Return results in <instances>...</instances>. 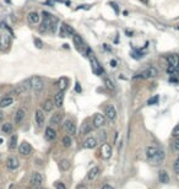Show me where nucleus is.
Here are the masks:
<instances>
[{"label":"nucleus","mask_w":179,"mask_h":189,"mask_svg":"<svg viewBox=\"0 0 179 189\" xmlns=\"http://www.w3.org/2000/svg\"><path fill=\"white\" fill-rule=\"evenodd\" d=\"M102 189H114L112 185H108V184H106V185H103V188Z\"/></svg>","instance_id":"de8ad7c7"},{"label":"nucleus","mask_w":179,"mask_h":189,"mask_svg":"<svg viewBox=\"0 0 179 189\" xmlns=\"http://www.w3.org/2000/svg\"><path fill=\"white\" fill-rule=\"evenodd\" d=\"M31 86L35 92H41L44 87V81L39 76H32L31 77Z\"/></svg>","instance_id":"20e7f679"},{"label":"nucleus","mask_w":179,"mask_h":189,"mask_svg":"<svg viewBox=\"0 0 179 189\" xmlns=\"http://www.w3.org/2000/svg\"><path fill=\"white\" fill-rule=\"evenodd\" d=\"M55 188H57V189H66V187H65L63 183H60V182H57V183H55Z\"/></svg>","instance_id":"79ce46f5"},{"label":"nucleus","mask_w":179,"mask_h":189,"mask_svg":"<svg viewBox=\"0 0 179 189\" xmlns=\"http://www.w3.org/2000/svg\"><path fill=\"white\" fill-rule=\"evenodd\" d=\"M158 151H159V149H158L157 146H153V145L147 146V147H146V156H147V158H148V160L152 158Z\"/></svg>","instance_id":"5701e85b"},{"label":"nucleus","mask_w":179,"mask_h":189,"mask_svg":"<svg viewBox=\"0 0 179 189\" xmlns=\"http://www.w3.org/2000/svg\"><path fill=\"white\" fill-rule=\"evenodd\" d=\"M72 42H74V44H75V47H76V49H77V50H80V52H82V50H83L85 44H83L82 38H81L79 35H74V36H72Z\"/></svg>","instance_id":"4468645a"},{"label":"nucleus","mask_w":179,"mask_h":189,"mask_svg":"<svg viewBox=\"0 0 179 189\" xmlns=\"http://www.w3.org/2000/svg\"><path fill=\"white\" fill-rule=\"evenodd\" d=\"M172 136L179 138V124H177V125L174 127V129L172 130Z\"/></svg>","instance_id":"e433bc0d"},{"label":"nucleus","mask_w":179,"mask_h":189,"mask_svg":"<svg viewBox=\"0 0 179 189\" xmlns=\"http://www.w3.org/2000/svg\"><path fill=\"white\" fill-rule=\"evenodd\" d=\"M44 138H46L48 141H53V140H55V138H57V132H55L52 127H48V128H46Z\"/></svg>","instance_id":"dca6fc26"},{"label":"nucleus","mask_w":179,"mask_h":189,"mask_svg":"<svg viewBox=\"0 0 179 189\" xmlns=\"http://www.w3.org/2000/svg\"><path fill=\"white\" fill-rule=\"evenodd\" d=\"M106 118H108L109 120H114L115 118H117V109H115V107L113 106V105H109V106H107L106 107Z\"/></svg>","instance_id":"423d86ee"},{"label":"nucleus","mask_w":179,"mask_h":189,"mask_svg":"<svg viewBox=\"0 0 179 189\" xmlns=\"http://www.w3.org/2000/svg\"><path fill=\"white\" fill-rule=\"evenodd\" d=\"M157 102H158V96H157V94H156V96H153L152 98H150V100H148L147 105H150V106H151V105H156Z\"/></svg>","instance_id":"58836bf2"},{"label":"nucleus","mask_w":179,"mask_h":189,"mask_svg":"<svg viewBox=\"0 0 179 189\" xmlns=\"http://www.w3.org/2000/svg\"><path fill=\"white\" fill-rule=\"evenodd\" d=\"M167 61H168L169 66H174L175 68L179 64V55H177V54H169V55H167Z\"/></svg>","instance_id":"aec40b11"},{"label":"nucleus","mask_w":179,"mask_h":189,"mask_svg":"<svg viewBox=\"0 0 179 189\" xmlns=\"http://www.w3.org/2000/svg\"><path fill=\"white\" fill-rule=\"evenodd\" d=\"M104 85H106V87L108 88V90H114L115 88V86H114V83H113V81L111 80V79H108V77H106L104 79Z\"/></svg>","instance_id":"2f4dec72"},{"label":"nucleus","mask_w":179,"mask_h":189,"mask_svg":"<svg viewBox=\"0 0 179 189\" xmlns=\"http://www.w3.org/2000/svg\"><path fill=\"white\" fill-rule=\"evenodd\" d=\"M174 171H175V173H178L179 174V157L175 160V162H174Z\"/></svg>","instance_id":"a19ab883"},{"label":"nucleus","mask_w":179,"mask_h":189,"mask_svg":"<svg viewBox=\"0 0 179 189\" xmlns=\"http://www.w3.org/2000/svg\"><path fill=\"white\" fill-rule=\"evenodd\" d=\"M96 146H97V140L95 138H87L83 143L85 149H95Z\"/></svg>","instance_id":"4be33fe9"},{"label":"nucleus","mask_w":179,"mask_h":189,"mask_svg":"<svg viewBox=\"0 0 179 189\" xmlns=\"http://www.w3.org/2000/svg\"><path fill=\"white\" fill-rule=\"evenodd\" d=\"M0 46H2L3 48H6L9 46V36L3 35L2 37H0Z\"/></svg>","instance_id":"c756f323"},{"label":"nucleus","mask_w":179,"mask_h":189,"mask_svg":"<svg viewBox=\"0 0 179 189\" xmlns=\"http://www.w3.org/2000/svg\"><path fill=\"white\" fill-rule=\"evenodd\" d=\"M3 119H4V113L0 112V122H3Z\"/></svg>","instance_id":"09e8293b"},{"label":"nucleus","mask_w":179,"mask_h":189,"mask_svg":"<svg viewBox=\"0 0 179 189\" xmlns=\"http://www.w3.org/2000/svg\"><path fill=\"white\" fill-rule=\"evenodd\" d=\"M14 102V98L11 96H5L0 100V108H6L9 106H11Z\"/></svg>","instance_id":"412c9836"},{"label":"nucleus","mask_w":179,"mask_h":189,"mask_svg":"<svg viewBox=\"0 0 179 189\" xmlns=\"http://www.w3.org/2000/svg\"><path fill=\"white\" fill-rule=\"evenodd\" d=\"M2 130L5 133V134H11L13 130H14V127L11 123H4L3 127H2Z\"/></svg>","instance_id":"cd10ccee"},{"label":"nucleus","mask_w":179,"mask_h":189,"mask_svg":"<svg viewBox=\"0 0 179 189\" xmlns=\"http://www.w3.org/2000/svg\"><path fill=\"white\" fill-rule=\"evenodd\" d=\"M93 125L96 128H102L106 125V117L101 113H96L93 117Z\"/></svg>","instance_id":"39448f33"},{"label":"nucleus","mask_w":179,"mask_h":189,"mask_svg":"<svg viewBox=\"0 0 179 189\" xmlns=\"http://www.w3.org/2000/svg\"><path fill=\"white\" fill-rule=\"evenodd\" d=\"M68 85H69V80H68L66 77H60V79H59V81H58V87H59L60 91H64V90L68 87Z\"/></svg>","instance_id":"bb28decb"},{"label":"nucleus","mask_w":179,"mask_h":189,"mask_svg":"<svg viewBox=\"0 0 179 189\" xmlns=\"http://www.w3.org/2000/svg\"><path fill=\"white\" fill-rule=\"evenodd\" d=\"M27 20H28L30 24L36 25V24H38V22L41 21V16H39L38 13H36V11H31V13H28V15H27Z\"/></svg>","instance_id":"2eb2a0df"},{"label":"nucleus","mask_w":179,"mask_h":189,"mask_svg":"<svg viewBox=\"0 0 179 189\" xmlns=\"http://www.w3.org/2000/svg\"><path fill=\"white\" fill-rule=\"evenodd\" d=\"M75 90H76L77 92H81V87H80V83H79V82H76V86H75Z\"/></svg>","instance_id":"c03bdc74"},{"label":"nucleus","mask_w":179,"mask_h":189,"mask_svg":"<svg viewBox=\"0 0 179 189\" xmlns=\"http://www.w3.org/2000/svg\"><path fill=\"white\" fill-rule=\"evenodd\" d=\"M158 179H159V182H161V183H163V184L169 183V176H168V173H167L166 171H159Z\"/></svg>","instance_id":"a878e982"},{"label":"nucleus","mask_w":179,"mask_h":189,"mask_svg":"<svg viewBox=\"0 0 179 189\" xmlns=\"http://www.w3.org/2000/svg\"><path fill=\"white\" fill-rule=\"evenodd\" d=\"M53 102H54V106H55L57 108L63 107V103H64V92H63V91H59V92L55 94L54 98H53Z\"/></svg>","instance_id":"9b49d317"},{"label":"nucleus","mask_w":179,"mask_h":189,"mask_svg":"<svg viewBox=\"0 0 179 189\" xmlns=\"http://www.w3.org/2000/svg\"><path fill=\"white\" fill-rule=\"evenodd\" d=\"M60 168H61L63 171H68V169L70 168L69 161H68V160H61V161H60Z\"/></svg>","instance_id":"f704fd0d"},{"label":"nucleus","mask_w":179,"mask_h":189,"mask_svg":"<svg viewBox=\"0 0 179 189\" xmlns=\"http://www.w3.org/2000/svg\"><path fill=\"white\" fill-rule=\"evenodd\" d=\"M63 144H64L65 147H69V146L71 145V139H70V136H64V138H63Z\"/></svg>","instance_id":"c9c22d12"},{"label":"nucleus","mask_w":179,"mask_h":189,"mask_svg":"<svg viewBox=\"0 0 179 189\" xmlns=\"http://www.w3.org/2000/svg\"><path fill=\"white\" fill-rule=\"evenodd\" d=\"M42 182H43L42 174L38 173V172H33L32 176H31V184H32L33 187H39V185L42 184Z\"/></svg>","instance_id":"1a4fd4ad"},{"label":"nucleus","mask_w":179,"mask_h":189,"mask_svg":"<svg viewBox=\"0 0 179 189\" xmlns=\"http://www.w3.org/2000/svg\"><path fill=\"white\" fill-rule=\"evenodd\" d=\"M178 72H179V71H178L174 66H168V68H167V74H168L169 76H177Z\"/></svg>","instance_id":"473e14b6"},{"label":"nucleus","mask_w":179,"mask_h":189,"mask_svg":"<svg viewBox=\"0 0 179 189\" xmlns=\"http://www.w3.org/2000/svg\"><path fill=\"white\" fill-rule=\"evenodd\" d=\"M64 129L70 134V135H74L75 133H76V127H75V124H74V122L71 120V119H66L65 122H64Z\"/></svg>","instance_id":"9d476101"},{"label":"nucleus","mask_w":179,"mask_h":189,"mask_svg":"<svg viewBox=\"0 0 179 189\" xmlns=\"http://www.w3.org/2000/svg\"><path fill=\"white\" fill-rule=\"evenodd\" d=\"M19 151H20V154H21V155L27 156V155H30V154H31L32 147H31V145H30L27 141H24V143H21V144H20V146H19Z\"/></svg>","instance_id":"f8f14e48"},{"label":"nucleus","mask_w":179,"mask_h":189,"mask_svg":"<svg viewBox=\"0 0 179 189\" xmlns=\"http://www.w3.org/2000/svg\"><path fill=\"white\" fill-rule=\"evenodd\" d=\"M53 107H54V102H53V100H50V98L46 100V101L42 103V109H43L44 112H50V111L53 109Z\"/></svg>","instance_id":"393cba45"},{"label":"nucleus","mask_w":179,"mask_h":189,"mask_svg":"<svg viewBox=\"0 0 179 189\" xmlns=\"http://www.w3.org/2000/svg\"><path fill=\"white\" fill-rule=\"evenodd\" d=\"M30 90H32L31 79H26V80H24L20 85H17V87L14 90L13 93H16V94H25V93H27Z\"/></svg>","instance_id":"7ed1b4c3"},{"label":"nucleus","mask_w":179,"mask_h":189,"mask_svg":"<svg viewBox=\"0 0 179 189\" xmlns=\"http://www.w3.org/2000/svg\"><path fill=\"white\" fill-rule=\"evenodd\" d=\"M100 173V168L98 167H92L87 173V180H93Z\"/></svg>","instance_id":"b1692460"},{"label":"nucleus","mask_w":179,"mask_h":189,"mask_svg":"<svg viewBox=\"0 0 179 189\" xmlns=\"http://www.w3.org/2000/svg\"><path fill=\"white\" fill-rule=\"evenodd\" d=\"M111 66H112V68H115V66H117V61H115L114 59L111 60Z\"/></svg>","instance_id":"49530a36"},{"label":"nucleus","mask_w":179,"mask_h":189,"mask_svg":"<svg viewBox=\"0 0 179 189\" xmlns=\"http://www.w3.org/2000/svg\"><path fill=\"white\" fill-rule=\"evenodd\" d=\"M64 27H65V31H66V36L69 37V36H74L75 33H74V28L70 26V25H68V24H64Z\"/></svg>","instance_id":"72a5a7b5"},{"label":"nucleus","mask_w":179,"mask_h":189,"mask_svg":"<svg viewBox=\"0 0 179 189\" xmlns=\"http://www.w3.org/2000/svg\"><path fill=\"white\" fill-rule=\"evenodd\" d=\"M16 146H17V135H13L9 141V147L11 150H14V149H16Z\"/></svg>","instance_id":"c85d7f7f"},{"label":"nucleus","mask_w":179,"mask_h":189,"mask_svg":"<svg viewBox=\"0 0 179 189\" xmlns=\"http://www.w3.org/2000/svg\"><path fill=\"white\" fill-rule=\"evenodd\" d=\"M33 42H35V46H36L37 48H39V49H41V48H43V42H42L39 38H35V39H33Z\"/></svg>","instance_id":"4c0bfd02"},{"label":"nucleus","mask_w":179,"mask_h":189,"mask_svg":"<svg viewBox=\"0 0 179 189\" xmlns=\"http://www.w3.org/2000/svg\"><path fill=\"white\" fill-rule=\"evenodd\" d=\"M61 120H63V113L57 112V113H54V114L50 117L49 123H50L52 125H59V124L61 123Z\"/></svg>","instance_id":"a211bd4d"},{"label":"nucleus","mask_w":179,"mask_h":189,"mask_svg":"<svg viewBox=\"0 0 179 189\" xmlns=\"http://www.w3.org/2000/svg\"><path fill=\"white\" fill-rule=\"evenodd\" d=\"M25 117H26V112H25V109L19 108V109L16 111V113H15V123H16V124L22 123V120L25 119Z\"/></svg>","instance_id":"6ab92c4d"},{"label":"nucleus","mask_w":179,"mask_h":189,"mask_svg":"<svg viewBox=\"0 0 179 189\" xmlns=\"http://www.w3.org/2000/svg\"><path fill=\"white\" fill-rule=\"evenodd\" d=\"M35 118H36V123L38 127H43L44 124V120H46V117L43 114V112L41 109H37L36 113H35Z\"/></svg>","instance_id":"f3484780"},{"label":"nucleus","mask_w":179,"mask_h":189,"mask_svg":"<svg viewBox=\"0 0 179 189\" xmlns=\"http://www.w3.org/2000/svg\"><path fill=\"white\" fill-rule=\"evenodd\" d=\"M76 189H87V187H86V185H85V184H79V185H77V188H76Z\"/></svg>","instance_id":"a18cd8bd"},{"label":"nucleus","mask_w":179,"mask_h":189,"mask_svg":"<svg viewBox=\"0 0 179 189\" xmlns=\"http://www.w3.org/2000/svg\"><path fill=\"white\" fill-rule=\"evenodd\" d=\"M87 57H88V59H90V63H91V68H92V70H93V72H95V74L101 75V74H103V72H104V71H103V68L100 65V63H98L97 58L95 57V54L92 53V50H91V49H87Z\"/></svg>","instance_id":"f257e3e1"},{"label":"nucleus","mask_w":179,"mask_h":189,"mask_svg":"<svg viewBox=\"0 0 179 189\" xmlns=\"http://www.w3.org/2000/svg\"><path fill=\"white\" fill-rule=\"evenodd\" d=\"M60 37H68L66 36V31H65V27H64V24H61L60 25Z\"/></svg>","instance_id":"ea45409f"},{"label":"nucleus","mask_w":179,"mask_h":189,"mask_svg":"<svg viewBox=\"0 0 179 189\" xmlns=\"http://www.w3.org/2000/svg\"><path fill=\"white\" fill-rule=\"evenodd\" d=\"M92 130V127L90 125V124H87V123H85V124H82V127H81V134H88Z\"/></svg>","instance_id":"7c9ffc66"},{"label":"nucleus","mask_w":179,"mask_h":189,"mask_svg":"<svg viewBox=\"0 0 179 189\" xmlns=\"http://www.w3.org/2000/svg\"><path fill=\"white\" fill-rule=\"evenodd\" d=\"M6 166H8V168L9 169H17L19 168V166H20V161L17 160V157H15V156H10L9 158H8V161H6Z\"/></svg>","instance_id":"6e6552de"},{"label":"nucleus","mask_w":179,"mask_h":189,"mask_svg":"<svg viewBox=\"0 0 179 189\" xmlns=\"http://www.w3.org/2000/svg\"><path fill=\"white\" fill-rule=\"evenodd\" d=\"M164 160V152L162 151V150H159L152 158H150V162L152 163V165H155V166H157V165H159L162 161Z\"/></svg>","instance_id":"ddd939ff"},{"label":"nucleus","mask_w":179,"mask_h":189,"mask_svg":"<svg viewBox=\"0 0 179 189\" xmlns=\"http://www.w3.org/2000/svg\"><path fill=\"white\" fill-rule=\"evenodd\" d=\"M157 75H158V70L155 66L150 65L146 69H144L142 71H140L139 74H136L134 76V79H151V77H156Z\"/></svg>","instance_id":"f03ea898"},{"label":"nucleus","mask_w":179,"mask_h":189,"mask_svg":"<svg viewBox=\"0 0 179 189\" xmlns=\"http://www.w3.org/2000/svg\"><path fill=\"white\" fill-rule=\"evenodd\" d=\"M175 147H177V149H179V138L175 140Z\"/></svg>","instance_id":"8fccbe9b"},{"label":"nucleus","mask_w":179,"mask_h":189,"mask_svg":"<svg viewBox=\"0 0 179 189\" xmlns=\"http://www.w3.org/2000/svg\"><path fill=\"white\" fill-rule=\"evenodd\" d=\"M101 155L104 160H108L112 156V146L107 143H103V145L101 147Z\"/></svg>","instance_id":"0eeeda50"},{"label":"nucleus","mask_w":179,"mask_h":189,"mask_svg":"<svg viewBox=\"0 0 179 189\" xmlns=\"http://www.w3.org/2000/svg\"><path fill=\"white\" fill-rule=\"evenodd\" d=\"M111 6L114 9V11H115L117 14H119V9H118V5H117L115 3H111Z\"/></svg>","instance_id":"37998d69"}]
</instances>
